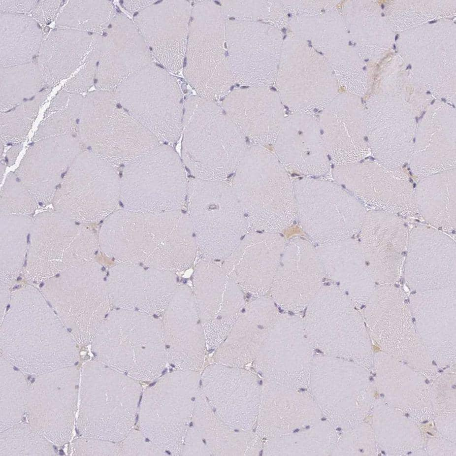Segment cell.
<instances>
[{
	"mask_svg": "<svg viewBox=\"0 0 456 456\" xmlns=\"http://www.w3.org/2000/svg\"><path fill=\"white\" fill-rule=\"evenodd\" d=\"M334 176L337 181L348 187L358 199L371 210L400 217L412 216L417 213L415 195L406 181L366 173L344 175L335 172Z\"/></svg>",
	"mask_w": 456,
	"mask_h": 456,
	"instance_id": "obj_26",
	"label": "cell"
},
{
	"mask_svg": "<svg viewBox=\"0 0 456 456\" xmlns=\"http://www.w3.org/2000/svg\"><path fill=\"white\" fill-rule=\"evenodd\" d=\"M41 292L75 342L81 344L92 342L111 311L105 274L95 260L45 281Z\"/></svg>",
	"mask_w": 456,
	"mask_h": 456,
	"instance_id": "obj_8",
	"label": "cell"
},
{
	"mask_svg": "<svg viewBox=\"0 0 456 456\" xmlns=\"http://www.w3.org/2000/svg\"><path fill=\"white\" fill-rule=\"evenodd\" d=\"M274 144L286 169L312 176L329 169L319 124L312 119H285Z\"/></svg>",
	"mask_w": 456,
	"mask_h": 456,
	"instance_id": "obj_25",
	"label": "cell"
},
{
	"mask_svg": "<svg viewBox=\"0 0 456 456\" xmlns=\"http://www.w3.org/2000/svg\"><path fill=\"white\" fill-rule=\"evenodd\" d=\"M263 300L245 303L226 339L221 343V356L228 360L250 357L253 348L266 334L270 321Z\"/></svg>",
	"mask_w": 456,
	"mask_h": 456,
	"instance_id": "obj_28",
	"label": "cell"
},
{
	"mask_svg": "<svg viewBox=\"0 0 456 456\" xmlns=\"http://www.w3.org/2000/svg\"><path fill=\"white\" fill-rule=\"evenodd\" d=\"M456 260V242L445 232L423 225L409 231L405 275L411 286L424 290L453 288Z\"/></svg>",
	"mask_w": 456,
	"mask_h": 456,
	"instance_id": "obj_18",
	"label": "cell"
},
{
	"mask_svg": "<svg viewBox=\"0 0 456 456\" xmlns=\"http://www.w3.org/2000/svg\"><path fill=\"white\" fill-rule=\"evenodd\" d=\"M293 184L296 217L312 240L323 245L359 232L367 211L357 198L326 180L308 178Z\"/></svg>",
	"mask_w": 456,
	"mask_h": 456,
	"instance_id": "obj_14",
	"label": "cell"
},
{
	"mask_svg": "<svg viewBox=\"0 0 456 456\" xmlns=\"http://www.w3.org/2000/svg\"><path fill=\"white\" fill-rule=\"evenodd\" d=\"M38 204L16 173H10L0 190V214L31 217Z\"/></svg>",
	"mask_w": 456,
	"mask_h": 456,
	"instance_id": "obj_32",
	"label": "cell"
},
{
	"mask_svg": "<svg viewBox=\"0 0 456 456\" xmlns=\"http://www.w3.org/2000/svg\"><path fill=\"white\" fill-rule=\"evenodd\" d=\"M163 314L167 360L179 366L198 364L206 341L193 290L178 285Z\"/></svg>",
	"mask_w": 456,
	"mask_h": 456,
	"instance_id": "obj_22",
	"label": "cell"
},
{
	"mask_svg": "<svg viewBox=\"0 0 456 456\" xmlns=\"http://www.w3.org/2000/svg\"><path fill=\"white\" fill-rule=\"evenodd\" d=\"M98 236L88 224L77 223L55 210L33 218L24 276L44 282L71 267L94 260Z\"/></svg>",
	"mask_w": 456,
	"mask_h": 456,
	"instance_id": "obj_10",
	"label": "cell"
},
{
	"mask_svg": "<svg viewBox=\"0 0 456 456\" xmlns=\"http://www.w3.org/2000/svg\"><path fill=\"white\" fill-rule=\"evenodd\" d=\"M382 16H384V14L383 13H382Z\"/></svg>",
	"mask_w": 456,
	"mask_h": 456,
	"instance_id": "obj_41",
	"label": "cell"
},
{
	"mask_svg": "<svg viewBox=\"0 0 456 456\" xmlns=\"http://www.w3.org/2000/svg\"><path fill=\"white\" fill-rule=\"evenodd\" d=\"M98 236L99 248L117 263L183 271L197 252L190 219L181 210L117 209L103 221Z\"/></svg>",
	"mask_w": 456,
	"mask_h": 456,
	"instance_id": "obj_1",
	"label": "cell"
},
{
	"mask_svg": "<svg viewBox=\"0 0 456 456\" xmlns=\"http://www.w3.org/2000/svg\"><path fill=\"white\" fill-rule=\"evenodd\" d=\"M415 198L417 211L426 223L443 232L456 229L455 180L448 175L426 179Z\"/></svg>",
	"mask_w": 456,
	"mask_h": 456,
	"instance_id": "obj_27",
	"label": "cell"
},
{
	"mask_svg": "<svg viewBox=\"0 0 456 456\" xmlns=\"http://www.w3.org/2000/svg\"><path fill=\"white\" fill-rule=\"evenodd\" d=\"M228 275L222 265L201 260L195 267L193 293L202 325L212 321L221 305Z\"/></svg>",
	"mask_w": 456,
	"mask_h": 456,
	"instance_id": "obj_30",
	"label": "cell"
},
{
	"mask_svg": "<svg viewBox=\"0 0 456 456\" xmlns=\"http://www.w3.org/2000/svg\"><path fill=\"white\" fill-rule=\"evenodd\" d=\"M36 116L35 111L25 108L1 116L0 135L7 142H20L28 134Z\"/></svg>",
	"mask_w": 456,
	"mask_h": 456,
	"instance_id": "obj_33",
	"label": "cell"
},
{
	"mask_svg": "<svg viewBox=\"0 0 456 456\" xmlns=\"http://www.w3.org/2000/svg\"><path fill=\"white\" fill-rule=\"evenodd\" d=\"M33 218L0 214V281L9 286L25 264Z\"/></svg>",
	"mask_w": 456,
	"mask_h": 456,
	"instance_id": "obj_29",
	"label": "cell"
},
{
	"mask_svg": "<svg viewBox=\"0 0 456 456\" xmlns=\"http://www.w3.org/2000/svg\"><path fill=\"white\" fill-rule=\"evenodd\" d=\"M9 287L0 284V321L2 320L6 311L10 296L8 291Z\"/></svg>",
	"mask_w": 456,
	"mask_h": 456,
	"instance_id": "obj_35",
	"label": "cell"
},
{
	"mask_svg": "<svg viewBox=\"0 0 456 456\" xmlns=\"http://www.w3.org/2000/svg\"><path fill=\"white\" fill-rule=\"evenodd\" d=\"M359 232L358 242L373 280L383 284L396 281L405 260L409 234L401 217L370 210Z\"/></svg>",
	"mask_w": 456,
	"mask_h": 456,
	"instance_id": "obj_19",
	"label": "cell"
},
{
	"mask_svg": "<svg viewBox=\"0 0 456 456\" xmlns=\"http://www.w3.org/2000/svg\"><path fill=\"white\" fill-rule=\"evenodd\" d=\"M118 102L162 144H174L182 130L184 103L176 78L152 62L113 91Z\"/></svg>",
	"mask_w": 456,
	"mask_h": 456,
	"instance_id": "obj_11",
	"label": "cell"
},
{
	"mask_svg": "<svg viewBox=\"0 0 456 456\" xmlns=\"http://www.w3.org/2000/svg\"><path fill=\"white\" fill-rule=\"evenodd\" d=\"M226 45L234 83L260 87L271 80L274 72L277 37L267 27L256 22L227 19Z\"/></svg>",
	"mask_w": 456,
	"mask_h": 456,
	"instance_id": "obj_16",
	"label": "cell"
},
{
	"mask_svg": "<svg viewBox=\"0 0 456 456\" xmlns=\"http://www.w3.org/2000/svg\"><path fill=\"white\" fill-rule=\"evenodd\" d=\"M409 68H411V66L410 65H409L408 66V67H407V69H408Z\"/></svg>",
	"mask_w": 456,
	"mask_h": 456,
	"instance_id": "obj_38",
	"label": "cell"
},
{
	"mask_svg": "<svg viewBox=\"0 0 456 456\" xmlns=\"http://www.w3.org/2000/svg\"><path fill=\"white\" fill-rule=\"evenodd\" d=\"M0 336L3 358L25 369L67 366L78 356L75 341L41 292L31 285L11 293Z\"/></svg>",
	"mask_w": 456,
	"mask_h": 456,
	"instance_id": "obj_2",
	"label": "cell"
},
{
	"mask_svg": "<svg viewBox=\"0 0 456 456\" xmlns=\"http://www.w3.org/2000/svg\"><path fill=\"white\" fill-rule=\"evenodd\" d=\"M382 8H384V5H383V4H382V5H381V7H382Z\"/></svg>",
	"mask_w": 456,
	"mask_h": 456,
	"instance_id": "obj_40",
	"label": "cell"
},
{
	"mask_svg": "<svg viewBox=\"0 0 456 456\" xmlns=\"http://www.w3.org/2000/svg\"><path fill=\"white\" fill-rule=\"evenodd\" d=\"M222 108L252 145L274 144L285 120L276 96L259 87L230 91Z\"/></svg>",
	"mask_w": 456,
	"mask_h": 456,
	"instance_id": "obj_24",
	"label": "cell"
},
{
	"mask_svg": "<svg viewBox=\"0 0 456 456\" xmlns=\"http://www.w3.org/2000/svg\"><path fill=\"white\" fill-rule=\"evenodd\" d=\"M187 200L201 260L224 261L250 231L231 185L225 181L190 179Z\"/></svg>",
	"mask_w": 456,
	"mask_h": 456,
	"instance_id": "obj_7",
	"label": "cell"
},
{
	"mask_svg": "<svg viewBox=\"0 0 456 456\" xmlns=\"http://www.w3.org/2000/svg\"><path fill=\"white\" fill-rule=\"evenodd\" d=\"M155 1L156 0H123L121 4L129 12L136 14Z\"/></svg>",
	"mask_w": 456,
	"mask_h": 456,
	"instance_id": "obj_34",
	"label": "cell"
},
{
	"mask_svg": "<svg viewBox=\"0 0 456 456\" xmlns=\"http://www.w3.org/2000/svg\"><path fill=\"white\" fill-rule=\"evenodd\" d=\"M192 6L189 1H156L133 21L153 58L170 72L183 71Z\"/></svg>",
	"mask_w": 456,
	"mask_h": 456,
	"instance_id": "obj_15",
	"label": "cell"
},
{
	"mask_svg": "<svg viewBox=\"0 0 456 456\" xmlns=\"http://www.w3.org/2000/svg\"><path fill=\"white\" fill-rule=\"evenodd\" d=\"M285 244L279 233L250 231L222 266L244 292L258 294L275 278Z\"/></svg>",
	"mask_w": 456,
	"mask_h": 456,
	"instance_id": "obj_23",
	"label": "cell"
},
{
	"mask_svg": "<svg viewBox=\"0 0 456 456\" xmlns=\"http://www.w3.org/2000/svg\"><path fill=\"white\" fill-rule=\"evenodd\" d=\"M72 134L35 141L15 172L38 204L52 203L67 170L82 151Z\"/></svg>",
	"mask_w": 456,
	"mask_h": 456,
	"instance_id": "obj_20",
	"label": "cell"
},
{
	"mask_svg": "<svg viewBox=\"0 0 456 456\" xmlns=\"http://www.w3.org/2000/svg\"><path fill=\"white\" fill-rule=\"evenodd\" d=\"M244 292L230 277L223 301L215 318L203 325L206 344L214 347L226 339L244 306Z\"/></svg>",
	"mask_w": 456,
	"mask_h": 456,
	"instance_id": "obj_31",
	"label": "cell"
},
{
	"mask_svg": "<svg viewBox=\"0 0 456 456\" xmlns=\"http://www.w3.org/2000/svg\"><path fill=\"white\" fill-rule=\"evenodd\" d=\"M181 134L182 161L197 179L225 181L248 148L222 108L198 95L184 101Z\"/></svg>",
	"mask_w": 456,
	"mask_h": 456,
	"instance_id": "obj_3",
	"label": "cell"
},
{
	"mask_svg": "<svg viewBox=\"0 0 456 456\" xmlns=\"http://www.w3.org/2000/svg\"><path fill=\"white\" fill-rule=\"evenodd\" d=\"M97 50L98 78L102 91H114L130 75L153 59L134 22L123 14L114 17Z\"/></svg>",
	"mask_w": 456,
	"mask_h": 456,
	"instance_id": "obj_21",
	"label": "cell"
},
{
	"mask_svg": "<svg viewBox=\"0 0 456 456\" xmlns=\"http://www.w3.org/2000/svg\"><path fill=\"white\" fill-rule=\"evenodd\" d=\"M230 184L250 231L277 233L296 217L293 184L276 155L248 147Z\"/></svg>",
	"mask_w": 456,
	"mask_h": 456,
	"instance_id": "obj_4",
	"label": "cell"
},
{
	"mask_svg": "<svg viewBox=\"0 0 456 456\" xmlns=\"http://www.w3.org/2000/svg\"><path fill=\"white\" fill-rule=\"evenodd\" d=\"M175 150L160 144L124 166L120 201L124 209L144 212L181 210L187 200L188 181Z\"/></svg>",
	"mask_w": 456,
	"mask_h": 456,
	"instance_id": "obj_12",
	"label": "cell"
},
{
	"mask_svg": "<svg viewBox=\"0 0 456 456\" xmlns=\"http://www.w3.org/2000/svg\"><path fill=\"white\" fill-rule=\"evenodd\" d=\"M393 46H394V49H395L396 47H395V45H394Z\"/></svg>",
	"mask_w": 456,
	"mask_h": 456,
	"instance_id": "obj_39",
	"label": "cell"
},
{
	"mask_svg": "<svg viewBox=\"0 0 456 456\" xmlns=\"http://www.w3.org/2000/svg\"><path fill=\"white\" fill-rule=\"evenodd\" d=\"M398 38V34H397V35L395 36V40H396Z\"/></svg>",
	"mask_w": 456,
	"mask_h": 456,
	"instance_id": "obj_36",
	"label": "cell"
},
{
	"mask_svg": "<svg viewBox=\"0 0 456 456\" xmlns=\"http://www.w3.org/2000/svg\"><path fill=\"white\" fill-rule=\"evenodd\" d=\"M436 21H431V22H429V24H432V23H435Z\"/></svg>",
	"mask_w": 456,
	"mask_h": 456,
	"instance_id": "obj_37",
	"label": "cell"
},
{
	"mask_svg": "<svg viewBox=\"0 0 456 456\" xmlns=\"http://www.w3.org/2000/svg\"><path fill=\"white\" fill-rule=\"evenodd\" d=\"M112 305L151 315L163 313L178 284L175 272L117 263L106 277Z\"/></svg>",
	"mask_w": 456,
	"mask_h": 456,
	"instance_id": "obj_17",
	"label": "cell"
},
{
	"mask_svg": "<svg viewBox=\"0 0 456 456\" xmlns=\"http://www.w3.org/2000/svg\"><path fill=\"white\" fill-rule=\"evenodd\" d=\"M92 343L101 363L139 378H154L167 361L162 320L138 311L111 310Z\"/></svg>",
	"mask_w": 456,
	"mask_h": 456,
	"instance_id": "obj_5",
	"label": "cell"
},
{
	"mask_svg": "<svg viewBox=\"0 0 456 456\" xmlns=\"http://www.w3.org/2000/svg\"><path fill=\"white\" fill-rule=\"evenodd\" d=\"M226 20L221 7L210 0L192 6L183 68L197 95L215 101L234 83L226 45Z\"/></svg>",
	"mask_w": 456,
	"mask_h": 456,
	"instance_id": "obj_9",
	"label": "cell"
},
{
	"mask_svg": "<svg viewBox=\"0 0 456 456\" xmlns=\"http://www.w3.org/2000/svg\"><path fill=\"white\" fill-rule=\"evenodd\" d=\"M77 133L82 145L114 166L129 164L161 144L110 91L100 90L88 96Z\"/></svg>",
	"mask_w": 456,
	"mask_h": 456,
	"instance_id": "obj_6",
	"label": "cell"
},
{
	"mask_svg": "<svg viewBox=\"0 0 456 456\" xmlns=\"http://www.w3.org/2000/svg\"><path fill=\"white\" fill-rule=\"evenodd\" d=\"M120 201V178L114 166L86 149L65 174L52 204L70 219L89 225L104 221Z\"/></svg>",
	"mask_w": 456,
	"mask_h": 456,
	"instance_id": "obj_13",
	"label": "cell"
}]
</instances>
